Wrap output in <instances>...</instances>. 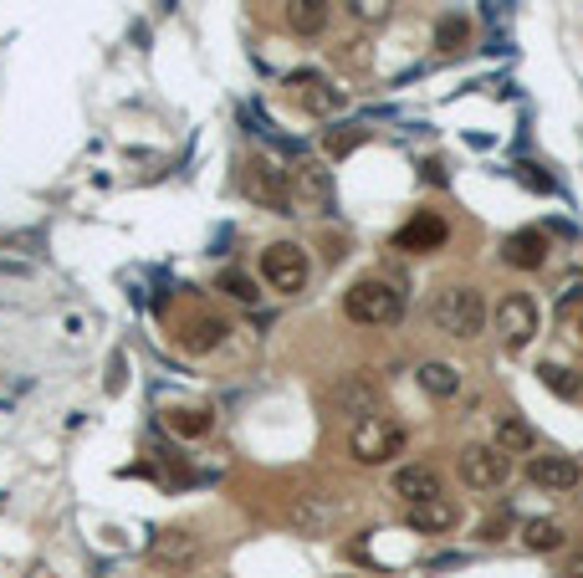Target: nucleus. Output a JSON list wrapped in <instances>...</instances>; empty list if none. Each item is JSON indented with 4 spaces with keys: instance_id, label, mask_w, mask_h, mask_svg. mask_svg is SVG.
I'll use <instances>...</instances> for the list:
<instances>
[{
    "instance_id": "22",
    "label": "nucleus",
    "mask_w": 583,
    "mask_h": 578,
    "mask_svg": "<svg viewBox=\"0 0 583 578\" xmlns=\"http://www.w3.org/2000/svg\"><path fill=\"white\" fill-rule=\"evenodd\" d=\"M517 538H522V548H527V553H558L568 532H563V522H558V517H532V522H522Z\"/></svg>"
},
{
    "instance_id": "14",
    "label": "nucleus",
    "mask_w": 583,
    "mask_h": 578,
    "mask_svg": "<svg viewBox=\"0 0 583 578\" xmlns=\"http://www.w3.org/2000/svg\"><path fill=\"white\" fill-rule=\"evenodd\" d=\"M405 522L415 532H430V538H445V532H456L461 527V507L451 497H430V502H415L405 507Z\"/></svg>"
},
{
    "instance_id": "15",
    "label": "nucleus",
    "mask_w": 583,
    "mask_h": 578,
    "mask_svg": "<svg viewBox=\"0 0 583 578\" xmlns=\"http://www.w3.org/2000/svg\"><path fill=\"white\" fill-rule=\"evenodd\" d=\"M287 31L292 36H323L333 21V0H287Z\"/></svg>"
},
{
    "instance_id": "16",
    "label": "nucleus",
    "mask_w": 583,
    "mask_h": 578,
    "mask_svg": "<svg viewBox=\"0 0 583 578\" xmlns=\"http://www.w3.org/2000/svg\"><path fill=\"white\" fill-rule=\"evenodd\" d=\"M226 318H215V313H200V318H190L185 328H179V348L185 353H215L220 343H226Z\"/></svg>"
},
{
    "instance_id": "18",
    "label": "nucleus",
    "mask_w": 583,
    "mask_h": 578,
    "mask_svg": "<svg viewBox=\"0 0 583 578\" xmlns=\"http://www.w3.org/2000/svg\"><path fill=\"white\" fill-rule=\"evenodd\" d=\"M149 553H154L159 563H169V568H174V563H195V558H200V538H195L190 527H164L159 538L149 543Z\"/></svg>"
},
{
    "instance_id": "9",
    "label": "nucleus",
    "mask_w": 583,
    "mask_h": 578,
    "mask_svg": "<svg viewBox=\"0 0 583 578\" xmlns=\"http://www.w3.org/2000/svg\"><path fill=\"white\" fill-rule=\"evenodd\" d=\"M287 87H292L297 108H302V113H312V118H333V113H343V108H348V93H343L338 82L318 77V72H292V77H287Z\"/></svg>"
},
{
    "instance_id": "28",
    "label": "nucleus",
    "mask_w": 583,
    "mask_h": 578,
    "mask_svg": "<svg viewBox=\"0 0 583 578\" xmlns=\"http://www.w3.org/2000/svg\"><path fill=\"white\" fill-rule=\"evenodd\" d=\"M517 174H522V180H527L532 190H543V195L553 190V180H548V174H537V164H517Z\"/></svg>"
},
{
    "instance_id": "21",
    "label": "nucleus",
    "mask_w": 583,
    "mask_h": 578,
    "mask_svg": "<svg viewBox=\"0 0 583 578\" xmlns=\"http://www.w3.org/2000/svg\"><path fill=\"white\" fill-rule=\"evenodd\" d=\"M491 446H502L507 456H532L537 451V430L517 415H497V435H491Z\"/></svg>"
},
{
    "instance_id": "6",
    "label": "nucleus",
    "mask_w": 583,
    "mask_h": 578,
    "mask_svg": "<svg viewBox=\"0 0 583 578\" xmlns=\"http://www.w3.org/2000/svg\"><path fill=\"white\" fill-rule=\"evenodd\" d=\"M456 476L471 486V492H497V486H507V476H512V456L502 446H491V440H471V446H461V456H456Z\"/></svg>"
},
{
    "instance_id": "1",
    "label": "nucleus",
    "mask_w": 583,
    "mask_h": 578,
    "mask_svg": "<svg viewBox=\"0 0 583 578\" xmlns=\"http://www.w3.org/2000/svg\"><path fill=\"white\" fill-rule=\"evenodd\" d=\"M343 318L358 328H389L405 318V287H394L384 277H364L343 292Z\"/></svg>"
},
{
    "instance_id": "13",
    "label": "nucleus",
    "mask_w": 583,
    "mask_h": 578,
    "mask_svg": "<svg viewBox=\"0 0 583 578\" xmlns=\"http://www.w3.org/2000/svg\"><path fill=\"white\" fill-rule=\"evenodd\" d=\"M389 492H394L399 502H405V507L430 502V497H445V492H440V471H435V466H425V461L399 466V471L389 476Z\"/></svg>"
},
{
    "instance_id": "31",
    "label": "nucleus",
    "mask_w": 583,
    "mask_h": 578,
    "mask_svg": "<svg viewBox=\"0 0 583 578\" xmlns=\"http://www.w3.org/2000/svg\"><path fill=\"white\" fill-rule=\"evenodd\" d=\"M333 578H348V573H333Z\"/></svg>"
},
{
    "instance_id": "3",
    "label": "nucleus",
    "mask_w": 583,
    "mask_h": 578,
    "mask_svg": "<svg viewBox=\"0 0 583 578\" xmlns=\"http://www.w3.org/2000/svg\"><path fill=\"white\" fill-rule=\"evenodd\" d=\"M430 323L445 333V338H476L481 333V323H486V297L476 292V287H466V282H456V287H440L435 292V302H430Z\"/></svg>"
},
{
    "instance_id": "19",
    "label": "nucleus",
    "mask_w": 583,
    "mask_h": 578,
    "mask_svg": "<svg viewBox=\"0 0 583 578\" xmlns=\"http://www.w3.org/2000/svg\"><path fill=\"white\" fill-rule=\"evenodd\" d=\"M164 430H174L179 440H205L215 430V415L205 405H169L164 410Z\"/></svg>"
},
{
    "instance_id": "11",
    "label": "nucleus",
    "mask_w": 583,
    "mask_h": 578,
    "mask_svg": "<svg viewBox=\"0 0 583 578\" xmlns=\"http://www.w3.org/2000/svg\"><path fill=\"white\" fill-rule=\"evenodd\" d=\"M287 180H292V205H302V210H318V215H328L333 210V174L323 169V164H292L287 169Z\"/></svg>"
},
{
    "instance_id": "10",
    "label": "nucleus",
    "mask_w": 583,
    "mask_h": 578,
    "mask_svg": "<svg viewBox=\"0 0 583 578\" xmlns=\"http://www.w3.org/2000/svg\"><path fill=\"white\" fill-rule=\"evenodd\" d=\"M451 241V226H445V215L435 210H415L405 226L394 231V251H410V256H430Z\"/></svg>"
},
{
    "instance_id": "24",
    "label": "nucleus",
    "mask_w": 583,
    "mask_h": 578,
    "mask_svg": "<svg viewBox=\"0 0 583 578\" xmlns=\"http://www.w3.org/2000/svg\"><path fill=\"white\" fill-rule=\"evenodd\" d=\"M466 41H471V21H466L461 11H451V16L435 26V47H440V52H461Z\"/></svg>"
},
{
    "instance_id": "26",
    "label": "nucleus",
    "mask_w": 583,
    "mask_h": 578,
    "mask_svg": "<svg viewBox=\"0 0 583 578\" xmlns=\"http://www.w3.org/2000/svg\"><path fill=\"white\" fill-rule=\"evenodd\" d=\"M358 144H364V128H333L328 139H323V149L333 154V159H343V154H353Z\"/></svg>"
},
{
    "instance_id": "25",
    "label": "nucleus",
    "mask_w": 583,
    "mask_h": 578,
    "mask_svg": "<svg viewBox=\"0 0 583 578\" xmlns=\"http://www.w3.org/2000/svg\"><path fill=\"white\" fill-rule=\"evenodd\" d=\"M343 11L358 21V26H384L394 16V0H343Z\"/></svg>"
},
{
    "instance_id": "20",
    "label": "nucleus",
    "mask_w": 583,
    "mask_h": 578,
    "mask_svg": "<svg viewBox=\"0 0 583 578\" xmlns=\"http://www.w3.org/2000/svg\"><path fill=\"white\" fill-rule=\"evenodd\" d=\"M415 384H420L430 399H456V394H461V369L445 364V359H430V364L415 369Z\"/></svg>"
},
{
    "instance_id": "29",
    "label": "nucleus",
    "mask_w": 583,
    "mask_h": 578,
    "mask_svg": "<svg viewBox=\"0 0 583 578\" xmlns=\"http://www.w3.org/2000/svg\"><path fill=\"white\" fill-rule=\"evenodd\" d=\"M563 578H583V548H573V553L563 558Z\"/></svg>"
},
{
    "instance_id": "4",
    "label": "nucleus",
    "mask_w": 583,
    "mask_h": 578,
    "mask_svg": "<svg viewBox=\"0 0 583 578\" xmlns=\"http://www.w3.org/2000/svg\"><path fill=\"white\" fill-rule=\"evenodd\" d=\"M307 277H312V261L297 241H272L261 251V282L272 287L277 297H297L307 292Z\"/></svg>"
},
{
    "instance_id": "32",
    "label": "nucleus",
    "mask_w": 583,
    "mask_h": 578,
    "mask_svg": "<svg viewBox=\"0 0 583 578\" xmlns=\"http://www.w3.org/2000/svg\"><path fill=\"white\" fill-rule=\"evenodd\" d=\"M578 379H583V374H578Z\"/></svg>"
},
{
    "instance_id": "7",
    "label": "nucleus",
    "mask_w": 583,
    "mask_h": 578,
    "mask_svg": "<svg viewBox=\"0 0 583 578\" xmlns=\"http://www.w3.org/2000/svg\"><path fill=\"white\" fill-rule=\"evenodd\" d=\"M491 323H497L502 348L522 353V348L537 338V302H532L527 292H507V297L497 302V313H491Z\"/></svg>"
},
{
    "instance_id": "5",
    "label": "nucleus",
    "mask_w": 583,
    "mask_h": 578,
    "mask_svg": "<svg viewBox=\"0 0 583 578\" xmlns=\"http://www.w3.org/2000/svg\"><path fill=\"white\" fill-rule=\"evenodd\" d=\"M241 195L256 200L261 210L297 215V205H292V180H287V169H277L272 159H246V164H241Z\"/></svg>"
},
{
    "instance_id": "12",
    "label": "nucleus",
    "mask_w": 583,
    "mask_h": 578,
    "mask_svg": "<svg viewBox=\"0 0 583 578\" xmlns=\"http://www.w3.org/2000/svg\"><path fill=\"white\" fill-rule=\"evenodd\" d=\"M527 481L537 486V492H573V486L583 481V466H578V456L537 451V456H527Z\"/></svg>"
},
{
    "instance_id": "17",
    "label": "nucleus",
    "mask_w": 583,
    "mask_h": 578,
    "mask_svg": "<svg viewBox=\"0 0 583 578\" xmlns=\"http://www.w3.org/2000/svg\"><path fill=\"white\" fill-rule=\"evenodd\" d=\"M502 261L507 266H522V272H537L548 261V236L543 231H517L502 241Z\"/></svg>"
},
{
    "instance_id": "27",
    "label": "nucleus",
    "mask_w": 583,
    "mask_h": 578,
    "mask_svg": "<svg viewBox=\"0 0 583 578\" xmlns=\"http://www.w3.org/2000/svg\"><path fill=\"white\" fill-rule=\"evenodd\" d=\"M543 384H548L553 394H563V399H583V379L568 374V369H543Z\"/></svg>"
},
{
    "instance_id": "30",
    "label": "nucleus",
    "mask_w": 583,
    "mask_h": 578,
    "mask_svg": "<svg viewBox=\"0 0 583 578\" xmlns=\"http://www.w3.org/2000/svg\"><path fill=\"white\" fill-rule=\"evenodd\" d=\"M502 532H507V517H491V522L481 527V538H486V543H497V538H502Z\"/></svg>"
},
{
    "instance_id": "8",
    "label": "nucleus",
    "mask_w": 583,
    "mask_h": 578,
    "mask_svg": "<svg viewBox=\"0 0 583 578\" xmlns=\"http://www.w3.org/2000/svg\"><path fill=\"white\" fill-rule=\"evenodd\" d=\"M333 410L338 415H353V420H364V415H379V405H384V389H379V379L369 374V369H353V374H343L338 384H333Z\"/></svg>"
},
{
    "instance_id": "23",
    "label": "nucleus",
    "mask_w": 583,
    "mask_h": 578,
    "mask_svg": "<svg viewBox=\"0 0 583 578\" xmlns=\"http://www.w3.org/2000/svg\"><path fill=\"white\" fill-rule=\"evenodd\" d=\"M215 287L226 292L231 302H241V307H256V302H261V287H256V277H251V272H236V266H226V272L215 277Z\"/></svg>"
},
{
    "instance_id": "2",
    "label": "nucleus",
    "mask_w": 583,
    "mask_h": 578,
    "mask_svg": "<svg viewBox=\"0 0 583 578\" xmlns=\"http://www.w3.org/2000/svg\"><path fill=\"white\" fill-rule=\"evenodd\" d=\"M405 446H410V430L394 415H364L348 430V456L358 466H389L394 456H405Z\"/></svg>"
}]
</instances>
